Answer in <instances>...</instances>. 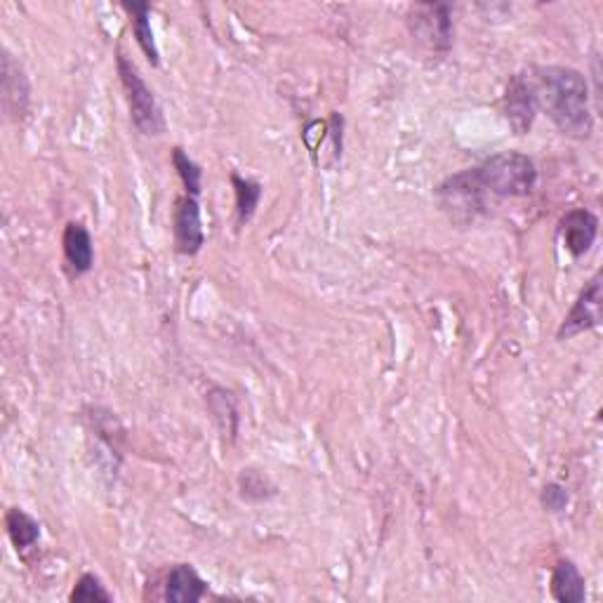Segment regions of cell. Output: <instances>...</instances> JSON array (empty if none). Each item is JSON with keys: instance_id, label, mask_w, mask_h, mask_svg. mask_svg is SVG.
Instances as JSON below:
<instances>
[{"instance_id": "5b68a950", "label": "cell", "mask_w": 603, "mask_h": 603, "mask_svg": "<svg viewBox=\"0 0 603 603\" xmlns=\"http://www.w3.org/2000/svg\"><path fill=\"white\" fill-rule=\"evenodd\" d=\"M601 305H603V285H601V273H594L592 281H589L575 305L570 307V311L566 313L564 323L559 325L556 331V339L566 342L578 337L587 331H594V328L601 323Z\"/></svg>"}, {"instance_id": "ba28073f", "label": "cell", "mask_w": 603, "mask_h": 603, "mask_svg": "<svg viewBox=\"0 0 603 603\" xmlns=\"http://www.w3.org/2000/svg\"><path fill=\"white\" fill-rule=\"evenodd\" d=\"M556 234L561 245H564L573 257H582L592 251V245L596 241L599 219L594 213H589L585 208L570 210L559 219Z\"/></svg>"}, {"instance_id": "ac0fdd59", "label": "cell", "mask_w": 603, "mask_h": 603, "mask_svg": "<svg viewBox=\"0 0 603 603\" xmlns=\"http://www.w3.org/2000/svg\"><path fill=\"white\" fill-rule=\"evenodd\" d=\"M68 601H78V603H94V601H102V603H112L114 596L106 592V587L102 585V580L98 575L92 573H84L80 578L76 580L72 594H68Z\"/></svg>"}, {"instance_id": "30bf717a", "label": "cell", "mask_w": 603, "mask_h": 603, "mask_svg": "<svg viewBox=\"0 0 603 603\" xmlns=\"http://www.w3.org/2000/svg\"><path fill=\"white\" fill-rule=\"evenodd\" d=\"M62 251H64L66 271L72 279L86 277V273L94 267V243L84 222H68L64 227Z\"/></svg>"}, {"instance_id": "7a4b0ae2", "label": "cell", "mask_w": 603, "mask_h": 603, "mask_svg": "<svg viewBox=\"0 0 603 603\" xmlns=\"http://www.w3.org/2000/svg\"><path fill=\"white\" fill-rule=\"evenodd\" d=\"M470 175L484 196L498 198H526L538 184L536 163L521 151H502L490 156L482 166L470 168Z\"/></svg>"}, {"instance_id": "d6986e66", "label": "cell", "mask_w": 603, "mask_h": 603, "mask_svg": "<svg viewBox=\"0 0 603 603\" xmlns=\"http://www.w3.org/2000/svg\"><path fill=\"white\" fill-rule=\"evenodd\" d=\"M540 502L547 512H564L566 506L570 504V496H568V488H564L561 484H547L540 492Z\"/></svg>"}, {"instance_id": "3957f363", "label": "cell", "mask_w": 603, "mask_h": 603, "mask_svg": "<svg viewBox=\"0 0 603 603\" xmlns=\"http://www.w3.org/2000/svg\"><path fill=\"white\" fill-rule=\"evenodd\" d=\"M116 68L120 76L123 92H126V102L130 108L132 126L140 130L144 137H158L166 132V118H163V108L156 100V94L144 84L142 74L137 72V66L118 52Z\"/></svg>"}, {"instance_id": "8992f818", "label": "cell", "mask_w": 603, "mask_h": 603, "mask_svg": "<svg viewBox=\"0 0 603 603\" xmlns=\"http://www.w3.org/2000/svg\"><path fill=\"white\" fill-rule=\"evenodd\" d=\"M504 116L516 134H526L533 128V120L538 116V98L530 74L512 76L504 92Z\"/></svg>"}, {"instance_id": "5bb4252c", "label": "cell", "mask_w": 603, "mask_h": 603, "mask_svg": "<svg viewBox=\"0 0 603 603\" xmlns=\"http://www.w3.org/2000/svg\"><path fill=\"white\" fill-rule=\"evenodd\" d=\"M5 528L8 538L15 544L17 552H26L40 540V526L34 516L26 514L20 506H12L5 514Z\"/></svg>"}, {"instance_id": "4fadbf2b", "label": "cell", "mask_w": 603, "mask_h": 603, "mask_svg": "<svg viewBox=\"0 0 603 603\" xmlns=\"http://www.w3.org/2000/svg\"><path fill=\"white\" fill-rule=\"evenodd\" d=\"M130 12V20H132V34L137 46L144 52V57L149 60L151 66H158L161 64V52L156 46V38H154V29H151V5L149 3H123Z\"/></svg>"}, {"instance_id": "6da1fadb", "label": "cell", "mask_w": 603, "mask_h": 603, "mask_svg": "<svg viewBox=\"0 0 603 603\" xmlns=\"http://www.w3.org/2000/svg\"><path fill=\"white\" fill-rule=\"evenodd\" d=\"M538 112L550 116L554 126L573 140H587L594 130L592 108H589L587 78L570 66L533 68Z\"/></svg>"}, {"instance_id": "52a82bcc", "label": "cell", "mask_w": 603, "mask_h": 603, "mask_svg": "<svg viewBox=\"0 0 603 603\" xmlns=\"http://www.w3.org/2000/svg\"><path fill=\"white\" fill-rule=\"evenodd\" d=\"M172 231H175L177 253H182L187 257H194L201 253L205 243V231L201 219V203L196 196L184 194L180 201H177Z\"/></svg>"}, {"instance_id": "9a60e30c", "label": "cell", "mask_w": 603, "mask_h": 603, "mask_svg": "<svg viewBox=\"0 0 603 603\" xmlns=\"http://www.w3.org/2000/svg\"><path fill=\"white\" fill-rule=\"evenodd\" d=\"M231 184H234L236 194V222L239 227H245L253 219L259 198H262V184L241 175H231Z\"/></svg>"}, {"instance_id": "277c9868", "label": "cell", "mask_w": 603, "mask_h": 603, "mask_svg": "<svg viewBox=\"0 0 603 603\" xmlns=\"http://www.w3.org/2000/svg\"><path fill=\"white\" fill-rule=\"evenodd\" d=\"M410 31L436 57H446L452 46L450 8L444 3H427L410 8Z\"/></svg>"}, {"instance_id": "7c38bea8", "label": "cell", "mask_w": 603, "mask_h": 603, "mask_svg": "<svg viewBox=\"0 0 603 603\" xmlns=\"http://www.w3.org/2000/svg\"><path fill=\"white\" fill-rule=\"evenodd\" d=\"M552 596L561 603H582L587 596L585 578L578 566L568 559H561L552 573Z\"/></svg>"}, {"instance_id": "8fae6325", "label": "cell", "mask_w": 603, "mask_h": 603, "mask_svg": "<svg viewBox=\"0 0 603 603\" xmlns=\"http://www.w3.org/2000/svg\"><path fill=\"white\" fill-rule=\"evenodd\" d=\"M205 594H208V582L189 564L175 566L163 585V599L172 603H196Z\"/></svg>"}, {"instance_id": "e0dca14e", "label": "cell", "mask_w": 603, "mask_h": 603, "mask_svg": "<svg viewBox=\"0 0 603 603\" xmlns=\"http://www.w3.org/2000/svg\"><path fill=\"white\" fill-rule=\"evenodd\" d=\"M241 498L248 502H262L277 496V486L269 482V476L257 470H243L239 476Z\"/></svg>"}, {"instance_id": "9c48e42d", "label": "cell", "mask_w": 603, "mask_h": 603, "mask_svg": "<svg viewBox=\"0 0 603 603\" xmlns=\"http://www.w3.org/2000/svg\"><path fill=\"white\" fill-rule=\"evenodd\" d=\"M0 78H3V108L8 118L22 120L29 112V100H31V88L29 78L24 76L22 64L12 57L8 50H3V68H0Z\"/></svg>"}, {"instance_id": "2e32d148", "label": "cell", "mask_w": 603, "mask_h": 603, "mask_svg": "<svg viewBox=\"0 0 603 603\" xmlns=\"http://www.w3.org/2000/svg\"><path fill=\"white\" fill-rule=\"evenodd\" d=\"M172 166L177 170V175H180V180L184 184V191L189 196H201V187H203V170L198 163L191 158L187 151L182 146H175L172 149Z\"/></svg>"}]
</instances>
